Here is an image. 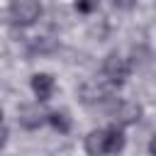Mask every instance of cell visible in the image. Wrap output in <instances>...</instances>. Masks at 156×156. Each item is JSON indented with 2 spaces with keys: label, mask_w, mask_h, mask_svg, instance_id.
Wrapping results in <instances>:
<instances>
[{
  "label": "cell",
  "mask_w": 156,
  "mask_h": 156,
  "mask_svg": "<svg viewBox=\"0 0 156 156\" xmlns=\"http://www.w3.org/2000/svg\"><path fill=\"white\" fill-rule=\"evenodd\" d=\"M41 5L37 0H15L10 5V22L17 27H29L39 20Z\"/></svg>",
  "instance_id": "6da1fadb"
},
{
  "label": "cell",
  "mask_w": 156,
  "mask_h": 156,
  "mask_svg": "<svg viewBox=\"0 0 156 156\" xmlns=\"http://www.w3.org/2000/svg\"><path fill=\"white\" fill-rule=\"evenodd\" d=\"M102 73H105V78L112 85H122L129 78V73H132V63L124 56H119V54H110L105 58V63H102Z\"/></svg>",
  "instance_id": "7a4b0ae2"
},
{
  "label": "cell",
  "mask_w": 156,
  "mask_h": 156,
  "mask_svg": "<svg viewBox=\"0 0 156 156\" xmlns=\"http://www.w3.org/2000/svg\"><path fill=\"white\" fill-rule=\"evenodd\" d=\"M54 88H56V83H54V78L49 73H34L32 76V90H34L39 102H46L54 95Z\"/></svg>",
  "instance_id": "3957f363"
},
{
  "label": "cell",
  "mask_w": 156,
  "mask_h": 156,
  "mask_svg": "<svg viewBox=\"0 0 156 156\" xmlns=\"http://www.w3.org/2000/svg\"><path fill=\"white\" fill-rule=\"evenodd\" d=\"M107 129H93L85 136V151L88 156H105L107 154Z\"/></svg>",
  "instance_id": "277c9868"
},
{
  "label": "cell",
  "mask_w": 156,
  "mask_h": 156,
  "mask_svg": "<svg viewBox=\"0 0 156 156\" xmlns=\"http://www.w3.org/2000/svg\"><path fill=\"white\" fill-rule=\"evenodd\" d=\"M46 122V115L39 110V105H22L20 107V124L24 129H37Z\"/></svg>",
  "instance_id": "5b68a950"
},
{
  "label": "cell",
  "mask_w": 156,
  "mask_h": 156,
  "mask_svg": "<svg viewBox=\"0 0 156 156\" xmlns=\"http://www.w3.org/2000/svg\"><path fill=\"white\" fill-rule=\"evenodd\" d=\"M139 117H141V105H136L132 100L119 102L117 110H115V119L119 124H134V122H139Z\"/></svg>",
  "instance_id": "8992f818"
},
{
  "label": "cell",
  "mask_w": 156,
  "mask_h": 156,
  "mask_svg": "<svg viewBox=\"0 0 156 156\" xmlns=\"http://www.w3.org/2000/svg\"><path fill=\"white\" fill-rule=\"evenodd\" d=\"M80 98H83V102L93 105V102H102V100H107L110 93H107V88H105L102 83L90 80V83H83V85H80Z\"/></svg>",
  "instance_id": "52a82bcc"
},
{
  "label": "cell",
  "mask_w": 156,
  "mask_h": 156,
  "mask_svg": "<svg viewBox=\"0 0 156 156\" xmlns=\"http://www.w3.org/2000/svg\"><path fill=\"white\" fill-rule=\"evenodd\" d=\"M107 154H119L122 149H124V132H122V127H117V124H112V127H107Z\"/></svg>",
  "instance_id": "ba28073f"
},
{
  "label": "cell",
  "mask_w": 156,
  "mask_h": 156,
  "mask_svg": "<svg viewBox=\"0 0 156 156\" xmlns=\"http://www.w3.org/2000/svg\"><path fill=\"white\" fill-rule=\"evenodd\" d=\"M46 122H49L56 132H61V134H68V132H71V117H68V112L54 110V112L46 115Z\"/></svg>",
  "instance_id": "9c48e42d"
},
{
  "label": "cell",
  "mask_w": 156,
  "mask_h": 156,
  "mask_svg": "<svg viewBox=\"0 0 156 156\" xmlns=\"http://www.w3.org/2000/svg\"><path fill=\"white\" fill-rule=\"evenodd\" d=\"M95 7H98L95 2H80V5H76L78 12H90V10H95Z\"/></svg>",
  "instance_id": "30bf717a"
},
{
  "label": "cell",
  "mask_w": 156,
  "mask_h": 156,
  "mask_svg": "<svg viewBox=\"0 0 156 156\" xmlns=\"http://www.w3.org/2000/svg\"><path fill=\"white\" fill-rule=\"evenodd\" d=\"M5 141H7V129H5V124L0 122V146H5Z\"/></svg>",
  "instance_id": "8fae6325"
},
{
  "label": "cell",
  "mask_w": 156,
  "mask_h": 156,
  "mask_svg": "<svg viewBox=\"0 0 156 156\" xmlns=\"http://www.w3.org/2000/svg\"><path fill=\"white\" fill-rule=\"evenodd\" d=\"M149 154H151V156L156 154V139H151V144H149Z\"/></svg>",
  "instance_id": "7c38bea8"
},
{
  "label": "cell",
  "mask_w": 156,
  "mask_h": 156,
  "mask_svg": "<svg viewBox=\"0 0 156 156\" xmlns=\"http://www.w3.org/2000/svg\"><path fill=\"white\" fill-rule=\"evenodd\" d=\"M0 119H2V107H0Z\"/></svg>",
  "instance_id": "4fadbf2b"
}]
</instances>
